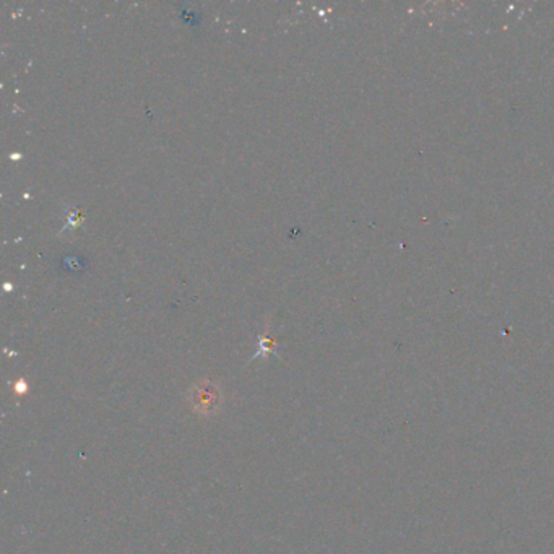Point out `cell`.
Masks as SVG:
<instances>
[{
    "instance_id": "1",
    "label": "cell",
    "mask_w": 554,
    "mask_h": 554,
    "mask_svg": "<svg viewBox=\"0 0 554 554\" xmlns=\"http://www.w3.org/2000/svg\"><path fill=\"white\" fill-rule=\"evenodd\" d=\"M185 402L201 416H215L223 407V390L210 379H201L185 392Z\"/></svg>"
},
{
    "instance_id": "2",
    "label": "cell",
    "mask_w": 554,
    "mask_h": 554,
    "mask_svg": "<svg viewBox=\"0 0 554 554\" xmlns=\"http://www.w3.org/2000/svg\"><path fill=\"white\" fill-rule=\"evenodd\" d=\"M269 354H275L277 356L275 342H273V338H269V336H261V340H259V352L254 354V358L262 356L265 360Z\"/></svg>"
}]
</instances>
